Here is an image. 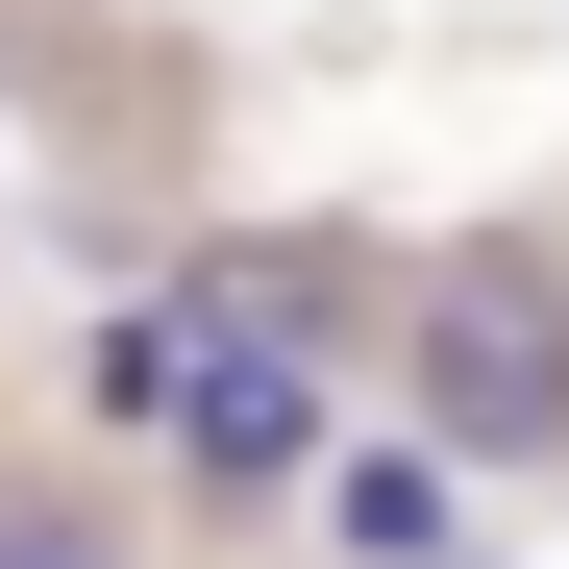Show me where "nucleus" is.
I'll return each mask as SVG.
<instances>
[{
    "mask_svg": "<svg viewBox=\"0 0 569 569\" xmlns=\"http://www.w3.org/2000/svg\"><path fill=\"white\" fill-rule=\"evenodd\" d=\"M397 347H421V421H446L470 470H545V446H569V272H545V248H446Z\"/></svg>",
    "mask_w": 569,
    "mask_h": 569,
    "instance_id": "obj_1",
    "label": "nucleus"
},
{
    "mask_svg": "<svg viewBox=\"0 0 569 569\" xmlns=\"http://www.w3.org/2000/svg\"><path fill=\"white\" fill-rule=\"evenodd\" d=\"M173 446H199V496H298L322 470V371L272 347V298L223 322V272L173 298Z\"/></svg>",
    "mask_w": 569,
    "mask_h": 569,
    "instance_id": "obj_2",
    "label": "nucleus"
},
{
    "mask_svg": "<svg viewBox=\"0 0 569 569\" xmlns=\"http://www.w3.org/2000/svg\"><path fill=\"white\" fill-rule=\"evenodd\" d=\"M347 545H397V569H446V421H421V446H371V470H347Z\"/></svg>",
    "mask_w": 569,
    "mask_h": 569,
    "instance_id": "obj_3",
    "label": "nucleus"
},
{
    "mask_svg": "<svg viewBox=\"0 0 569 569\" xmlns=\"http://www.w3.org/2000/svg\"><path fill=\"white\" fill-rule=\"evenodd\" d=\"M0 569H124V545L74 520V496H26V520H0Z\"/></svg>",
    "mask_w": 569,
    "mask_h": 569,
    "instance_id": "obj_4",
    "label": "nucleus"
}]
</instances>
